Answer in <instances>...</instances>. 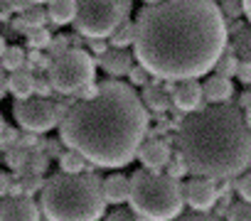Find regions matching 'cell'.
Returning a JSON list of instances; mask_svg holds the SVG:
<instances>
[{
	"mask_svg": "<svg viewBox=\"0 0 251 221\" xmlns=\"http://www.w3.org/2000/svg\"><path fill=\"white\" fill-rule=\"evenodd\" d=\"M101 189H103V199L106 204H128V197H131V177H126L121 172H113L108 177H103L101 182Z\"/></svg>",
	"mask_w": 251,
	"mask_h": 221,
	"instance_id": "5bb4252c",
	"label": "cell"
},
{
	"mask_svg": "<svg viewBox=\"0 0 251 221\" xmlns=\"http://www.w3.org/2000/svg\"><path fill=\"white\" fill-rule=\"evenodd\" d=\"M146 135L148 108L131 84L113 76L99 81L91 96L69 103L59 118V140L108 170L133 162Z\"/></svg>",
	"mask_w": 251,
	"mask_h": 221,
	"instance_id": "7a4b0ae2",
	"label": "cell"
},
{
	"mask_svg": "<svg viewBox=\"0 0 251 221\" xmlns=\"http://www.w3.org/2000/svg\"><path fill=\"white\" fill-rule=\"evenodd\" d=\"M45 22H47V10L35 3V5H27V8L20 13V18L15 20V27H18L20 32H27V30L42 27Z\"/></svg>",
	"mask_w": 251,
	"mask_h": 221,
	"instance_id": "d6986e66",
	"label": "cell"
},
{
	"mask_svg": "<svg viewBox=\"0 0 251 221\" xmlns=\"http://www.w3.org/2000/svg\"><path fill=\"white\" fill-rule=\"evenodd\" d=\"M234 187H236V192H239L241 199L251 201V172H241V177L236 179Z\"/></svg>",
	"mask_w": 251,
	"mask_h": 221,
	"instance_id": "f546056e",
	"label": "cell"
},
{
	"mask_svg": "<svg viewBox=\"0 0 251 221\" xmlns=\"http://www.w3.org/2000/svg\"><path fill=\"white\" fill-rule=\"evenodd\" d=\"M76 15V0H47V20L57 27L74 22Z\"/></svg>",
	"mask_w": 251,
	"mask_h": 221,
	"instance_id": "e0dca14e",
	"label": "cell"
},
{
	"mask_svg": "<svg viewBox=\"0 0 251 221\" xmlns=\"http://www.w3.org/2000/svg\"><path fill=\"white\" fill-rule=\"evenodd\" d=\"M141 101L148 110H153V113H165V110L173 106V98L165 88H160L155 81L153 84H146L143 86V93H141Z\"/></svg>",
	"mask_w": 251,
	"mask_h": 221,
	"instance_id": "2e32d148",
	"label": "cell"
},
{
	"mask_svg": "<svg viewBox=\"0 0 251 221\" xmlns=\"http://www.w3.org/2000/svg\"><path fill=\"white\" fill-rule=\"evenodd\" d=\"M5 47H8V44H5V37H0V57H3V52H5Z\"/></svg>",
	"mask_w": 251,
	"mask_h": 221,
	"instance_id": "60d3db41",
	"label": "cell"
},
{
	"mask_svg": "<svg viewBox=\"0 0 251 221\" xmlns=\"http://www.w3.org/2000/svg\"><path fill=\"white\" fill-rule=\"evenodd\" d=\"M5 91H8V74H5L3 66H0V98L5 96Z\"/></svg>",
	"mask_w": 251,
	"mask_h": 221,
	"instance_id": "8d00e7d4",
	"label": "cell"
},
{
	"mask_svg": "<svg viewBox=\"0 0 251 221\" xmlns=\"http://www.w3.org/2000/svg\"><path fill=\"white\" fill-rule=\"evenodd\" d=\"M8 192H10V177L0 170V197H5Z\"/></svg>",
	"mask_w": 251,
	"mask_h": 221,
	"instance_id": "d590c367",
	"label": "cell"
},
{
	"mask_svg": "<svg viewBox=\"0 0 251 221\" xmlns=\"http://www.w3.org/2000/svg\"><path fill=\"white\" fill-rule=\"evenodd\" d=\"M18 140H20V133L15 131V128H3V133H0V145H18Z\"/></svg>",
	"mask_w": 251,
	"mask_h": 221,
	"instance_id": "1f68e13d",
	"label": "cell"
},
{
	"mask_svg": "<svg viewBox=\"0 0 251 221\" xmlns=\"http://www.w3.org/2000/svg\"><path fill=\"white\" fill-rule=\"evenodd\" d=\"M249 103H251V91H244V93L239 96V103H236V106H239V108H246Z\"/></svg>",
	"mask_w": 251,
	"mask_h": 221,
	"instance_id": "74e56055",
	"label": "cell"
},
{
	"mask_svg": "<svg viewBox=\"0 0 251 221\" xmlns=\"http://www.w3.org/2000/svg\"><path fill=\"white\" fill-rule=\"evenodd\" d=\"M27 35V44L32 47V49H45V47H50V42H52V35H50V30L42 25V27H35V30H27L25 32Z\"/></svg>",
	"mask_w": 251,
	"mask_h": 221,
	"instance_id": "d4e9b609",
	"label": "cell"
},
{
	"mask_svg": "<svg viewBox=\"0 0 251 221\" xmlns=\"http://www.w3.org/2000/svg\"><path fill=\"white\" fill-rule=\"evenodd\" d=\"M244 118H246V123H249V128H251V103L244 108Z\"/></svg>",
	"mask_w": 251,
	"mask_h": 221,
	"instance_id": "ab89813d",
	"label": "cell"
},
{
	"mask_svg": "<svg viewBox=\"0 0 251 221\" xmlns=\"http://www.w3.org/2000/svg\"><path fill=\"white\" fill-rule=\"evenodd\" d=\"M8 91H10L15 98H27V96H32V93H35V76H32V71L25 69V66L10 71V76H8Z\"/></svg>",
	"mask_w": 251,
	"mask_h": 221,
	"instance_id": "ac0fdd59",
	"label": "cell"
},
{
	"mask_svg": "<svg viewBox=\"0 0 251 221\" xmlns=\"http://www.w3.org/2000/svg\"><path fill=\"white\" fill-rule=\"evenodd\" d=\"M50 91H54L52 84H50V79H47V76H35V93L50 96Z\"/></svg>",
	"mask_w": 251,
	"mask_h": 221,
	"instance_id": "d6a6232c",
	"label": "cell"
},
{
	"mask_svg": "<svg viewBox=\"0 0 251 221\" xmlns=\"http://www.w3.org/2000/svg\"><path fill=\"white\" fill-rule=\"evenodd\" d=\"M236 66H239V57H236V52H234L231 47H226V49L219 54V59H217V64H214V71L231 79V76L236 74Z\"/></svg>",
	"mask_w": 251,
	"mask_h": 221,
	"instance_id": "603a6c76",
	"label": "cell"
},
{
	"mask_svg": "<svg viewBox=\"0 0 251 221\" xmlns=\"http://www.w3.org/2000/svg\"><path fill=\"white\" fill-rule=\"evenodd\" d=\"M234 96V84L229 76H222V74H212L202 81V98L204 103H226L229 98Z\"/></svg>",
	"mask_w": 251,
	"mask_h": 221,
	"instance_id": "9a60e30c",
	"label": "cell"
},
{
	"mask_svg": "<svg viewBox=\"0 0 251 221\" xmlns=\"http://www.w3.org/2000/svg\"><path fill=\"white\" fill-rule=\"evenodd\" d=\"M0 219H18V221H37L42 219L40 204L30 199V194L0 197Z\"/></svg>",
	"mask_w": 251,
	"mask_h": 221,
	"instance_id": "30bf717a",
	"label": "cell"
},
{
	"mask_svg": "<svg viewBox=\"0 0 251 221\" xmlns=\"http://www.w3.org/2000/svg\"><path fill=\"white\" fill-rule=\"evenodd\" d=\"M241 5H244V15H246L249 22H251V0H241Z\"/></svg>",
	"mask_w": 251,
	"mask_h": 221,
	"instance_id": "f35d334b",
	"label": "cell"
},
{
	"mask_svg": "<svg viewBox=\"0 0 251 221\" xmlns=\"http://www.w3.org/2000/svg\"><path fill=\"white\" fill-rule=\"evenodd\" d=\"M126 76H128V81H131V86H133V88H136V86H146V84H151V81L155 79V76L143 66V64H133Z\"/></svg>",
	"mask_w": 251,
	"mask_h": 221,
	"instance_id": "484cf974",
	"label": "cell"
},
{
	"mask_svg": "<svg viewBox=\"0 0 251 221\" xmlns=\"http://www.w3.org/2000/svg\"><path fill=\"white\" fill-rule=\"evenodd\" d=\"M177 153L192 175L229 179L251 162V128L239 106L207 103L180 118Z\"/></svg>",
	"mask_w": 251,
	"mask_h": 221,
	"instance_id": "3957f363",
	"label": "cell"
},
{
	"mask_svg": "<svg viewBox=\"0 0 251 221\" xmlns=\"http://www.w3.org/2000/svg\"><path fill=\"white\" fill-rule=\"evenodd\" d=\"M133 0H76L74 27L86 37H108L131 18Z\"/></svg>",
	"mask_w": 251,
	"mask_h": 221,
	"instance_id": "52a82bcc",
	"label": "cell"
},
{
	"mask_svg": "<svg viewBox=\"0 0 251 221\" xmlns=\"http://www.w3.org/2000/svg\"><path fill=\"white\" fill-rule=\"evenodd\" d=\"M219 10H222V15H224V18H234V20H239V18L244 15V5H241V0H222Z\"/></svg>",
	"mask_w": 251,
	"mask_h": 221,
	"instance_id": "f1b7e54d",
	"label": "cell"
},
{
	"mask_svg": "<svg viewBox=\"0 0 251 221\" xmlns=\"http://www.w3.org/2000/svg\"><path fill=\"white\" fill-rule=\"evenodd\" d=\"M133 62H136V57L128 52V47H108L103 54L96 57V66H101L113 79H121V76L128 74Z\"/></svg>",
	"mask_w": 251,
	"mask_h": 221,
	"instance_id": "4fadbf2b",
	"label": "cell"
},
{
	"mask_svg": "<svg viewBox=\"0 0 251 221\" xmlns=\"http://www.w3.org/2000/svg\"><path fill=\"white\" fill-rule=\"evenodd\" d=\"M91 42H89V49H91V54H103L108 47H106V42H103V37H89Z\"/></svg>",
	"mask_w": 251,
	"mask_h": 221,
	"instance_id": "e575fe53",
	"label": "cell"
},
{
	"mask_svg": "<svg viewBox=\"0 0 251 221\" xmlns=\"http://www.w3.org/2000/svg\"><path fill=\"white\" fill-rule=\"evenodd\" d=\"M182 197H185V204H190L195 211H212L214 204L219 201L217 179L195 175V179H187L182 184Z\"/></svg>",
	"mask_w": 251,
	"mask_h": 221,
	"instance_id": "9c48e42d",
	"label": "cell"
},
{
	"mask_svg": "<svg viewBox=\"0 0 251 221\" xmlns=\"http://www.w3.org/2000/svg\"><path fill=\"white\" fill-rule=\"evenodd\" d=\"M47 79L57 93H76L96 81V57L86 49L67 47L50 59Z\"/></svg>",
	"mask_w": 251,
	"mask_h": 221,
	"instance_id": "8992f818",
	"label": "cell"
},
{
	"mask_svg": "<svg viewBox=\"0 0 251 221\" xmlns=\"http://www.w3.org/2000/svg\"><path fill=\"white\" fill-rule=\"evenodd\" d=\"M59 170L62 172H84L86 170V157L72 148H67L62 155H59Z\"/></svg>",
	"mask_w": 251,
	"mask_h": 221,
	"instance_id": "7402d4cb",
	"label": "cell"
},
{
	"mask_svg": "<svg viewBox=\"0 0 251 221\" xmlns=\"http://www.w3.org/2000/svg\"><path fill=\"white\" fill-rule=\"evenodd\" d=\"M170 98H173V106L177 110H182V113H190V110H197V108L204 106L202 84L197 79H177V81H173Z\"/></svg>",
	"mask_w": 251,
	"mask_h": 221,
	"instance_id": "8fae6325",
	"label": "cell"
},
{
	"mask_svg": "<svg viewBox=\"0 0 251 221\" xmlns=\"http://www.w3.org/2000/svg\"><path fill=\"white\" fill-rule=\"evenodd\" d=\"M111 219H138V216H136V211H133L131 206L126 209L123 204H118V209H113V211H111Z\"/></svg>",
	"mask_w": 251,
	"mask_h": 221,
	"instance_id": "836d02e7",
	"label": "cell"
},
{
	"mask_svg": "<svg viewBox=\"0 0 251 221\" xmlns=\"http://www.w3.org/2000/svg\"><path fill=\"white\" fill-rule=\"evenodd\" d=\"M128 206L138 219L168 221L182 214L185 197L180 179L170 175H160V170L141 167L131 175V197Z\"/></svg>",
	"mask_w": 251,
	"mask_h": 221,
	"instance_id": "5b68a950",
	"label": "cell"
},
{
	"mask_svg": "<svg viewBox=\"0 0 251 221\" xmlns=\"http://www.w3.org/2000/svg\"><path fill=\"white\" fill-rule=\"evenodd\" d=\"M133 37H136V22H131V20L121 22V25L108 35L111 47H133Z\"/></svg>",
	"mask_w": 251,
	"mask_h": 221,
	"instance_id": "ffe728a7",
	"label": "cell"
},
{
	"mask_svg": "<svg viewBox=\"0 0 251 221\" xmlns=\"http://www.w3.org/2000/svg\"><path fill=\"white\" fill-rule=\"evenodd\" d=\"M231 49L236 52L239 59H249L251 62V27H239L231 37Z\"/></svg>",
	"mask_w": 251,
	"mask_h": 221,
	"instance_id": "44dd1931",
	"label": "cell"
},
{
	"mask_svg": "<svg viewBox=\"0 0 251 221\" xmlns=\"http://www.w3.org/2000/svg\"><path fill=\"white\" fill-rule=\"evenodd\" d=\"M64 113V108L52 101L50 96H40L32 93L27 98H18L13 106V116L18 121V126L27 133H47L54 126H59V118Z\"/></svg>",
	"mask_w": 251,
	"mask_h": 221,
	"instance_id": "ba28073f",
	"label": "cell"
},
{
	"mask_svg": "<svg viewBox=\"0 0 251 221\" xmlns=\"http://www.w3.org/2000/svg\"><path fill=\"white\" fill-rule=\"evenodd\" d=\"M165 170H168V175H170V177H175V179H182V177L190 172V170H187V162L182 160V155H180L177 150L170 155V160H168Z\"/></svg>",
	"mask_w": 251,
	"mask_h": 221,
	"instance_id": "4316f807",
	"label": "cell"
},
{
	"mask_svg": "<svg viewBox=\"0 0 251 221\" xmlns=\"http://www.w3.org/2000/svg\"><path fill=\"white\" fill-rule=\"evenodd\" d=\"M224 216H226V219H251V201L239 199V201L229 204L226 211H224Z\"/></svg>",
	"mask_w": 251,
	"mask_h": 221,
	"instance_id": "83f0119b",
	"label": "cell"
},
{
	"mask_svg": "<svg viewBox=\"0 0 251 221\" xmlns=\"http://www.w3.org/2000/svg\"><path fill=\"white\" fill-rule=\"evenodd\" d=\"M226 37L214 0H160L136 18L133 57L155 79H200L214 69Z\"/></svg>",
	"mask_w": 251,
	"mask_h": 221,
	"instance_id": "6da1fadb",
	"label": "cell"
},
{
	"mask_svg": "<svg viewBox=\"0 0 251 221\" xmlns=\"http://www.w3.org/2000/svg\"><path fill=\"white\" fill-rule=\"evenodd\" d=\"M241 84H251V62L249 59H239V66H236V74H234Z\"/></svg>",
	"mask_w": 251,
	"mask_h": 221,
	"instance_id": "4dcf8cb0",
	"label": "cell"
},
{
	"mask_svg": "<svg viewBox=\"0 0 251 221\" xmlns=\"http://www.w3.org/2000/svg\"><path fill=\"white\" fill-rule=\"evenodd\" d=\"M170 155H173V150H170V145H168L163 138L146 135L143 143L138 145L136 160H138L143 167H148V170H165Z\"/></svg>",
	"mask_w": 251,
	"mask_h": 221,
	"instance_id": "7c38bea8",
	"label": "cell"
},
{
	"mask_svg": "<svg viewBox=\"0 0 251 221\" xmlns=\"http://www.w3.org/2000/svg\"><path fill=\"white\" fill-rule=\"evenodd\" d=\"M3 128H5V121H3V116H0V133H3Z\"/></svg>",
	"mask_w": 251,
	"mask_h": 221,
	"instance_id": "b9f144b4",
	"label": "cell"
},
{
	"mask_svg": "<svg viewBox=\"0 0 251 221\" xmlns=\"http://www.w3.org/2000/svg\"><path fill=\"white\" fill-rule=\"evenodd\" d=\"M101 177L94 172H59L42 184L40 209L54 221H96L106 214Z\"/></svg>",
	"mask_w": 251,
	"mask_h": 221,
	"instance_id": "277c9868",
	"label": "cell"
},
{
	"mask_svg": "<svg viewBox=\"0 0 251 221\" xmlns=\"http://www.w3.org/2000/svg\"><path fill=\"white\" fill-rule=\"evenodd\" d=\"M143 3H148V5H153V3H160V0H143Z\"/></svg>",
	"mask_w": 251,
	"mask_h": 221,
	"instance_id": "7bdbcfd3",
	"label": "cell"
},
{
	"mask_svg": "<svg viewBox=\"0 0 251 221\" xmlns=\"http://www.w3.org/2000/svg\"><path fill=\"white\" fill-rule=\"evenodd\" d=\"M27 3H47V0H27Z\"/></svg>",
	"mask_w": 251,
	"mask_h": 221,
	"instance_id": "ee69618b",
	"label": "cell"
},
{
	"mask_svg": "<svg viewBox=\"0 0 251 221\" xmlns=\"http://www.w3.org/2000/svg\"><path fill=\"white\" fill-rule=\"evenodd\" d=\"M0 66L5 71H15V69L25 66V49L23 47H5L3 57H0Z\"/></svg>",
	"mask_w": 251,
	"mask_h": 221,
	"instance_id": "cb8c5ba5",
	"label": "cell"
}]
</instances>
